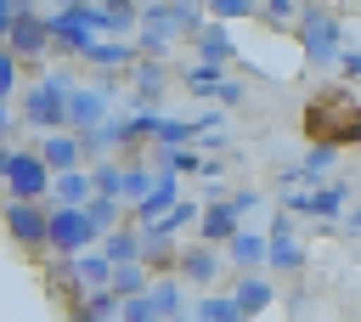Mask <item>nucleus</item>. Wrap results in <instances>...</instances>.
Wrapping results in <instances>:
<instances>
[{
  "mask_svg": "<svg viewBox=\"0 0 361 322\" xmlns=\"http://www.w3.org/2000/svg\"><path fill=\"white\" fill-rule=\"evenodd\" d=\"M220 271H226L220 249H203V243H180V254H175V282H192V288H214V282H220Z\"/></svg>",
  "mask_w": 361,
  "mask_h": 322,
  "instance_id": "11",
  "label": "nucleus"
},
{
  "mask_svg": "<svg viewBox=\"0 0 361 322\" xmlns=\"http://www.w3.org/2000/svg\"><path fill=\"white\" fill-rule=\"evenodd\" d=\"M68 90H73V79L68 73H39L34 85H23L17 96V119L28 124V130H39V136H56V130H68Z\"/></svg>",
  "mask_w": 361,
  "mask_h": 322,
  "instance_id": "1",
  "label": "nucleus"
},
{
  "mask_svg": "<svg viewBox=\"0 0 361 322\" xmlns=\"http://www.w3.org/2000/svg\"><path fill=\"white\" fill-rule=\"evenodd\" d=\"M186 45H192V62H197V68H231V56H237L231 34H226V28H214V23H209V28H197Z\"/></svg>",
  "mask_w": 361,
  "mask_h": 322,
  "instance_id": "15",
  "label": "nucleus"
},
{
  "mask_svg": "<svg viewBox=\"0 0 361 322\" xmlns=\"http://www.w3.org/2000/svg\"><path fill=\"white\" fill-rule=\"evenodd\" d=\"M45 209H51V203H45ZM45 249H51L56 260H73V254L96 249V232H90L85 209H51V220H45Z\"/></svg>",
  "mask_w": 361,
  "mask_h": 322,
  "instance_id": "8",
  "label": "nucleus"
},
{
  "mask_svg": "<svg viewBox=\"0 0 361 322\" xmlns=\"http://www.w3.org/2000/svg\"><path fill=\"white\" fill-rule=\"evenodd\" d=\"M68 282H73V294H102L113 282V266L102 260V249H85L68 260Z\"/></svg>",
  "mask_w": 361,
  "mask_h": 322,
  "instance_id": "16",
  "label": "nucleus"
},
{
  "mask_svg": "<svg viewBox=\"0 0 361 322\" xmlns=\"http://www.w3.org/2000/svg\"><path fill=\"white\" fill-rule=\"evenodd\" d=\"M203 17H214V28H220V23L254 17V0H214V6H203Z\"/></svg>",
  "mask_w": 361,
  "mask_h": 322,
  "instance_id": "35",
  "label": "nucleus"
},
{
  "mask_svg": "<svg viewBox=\"0 0 361 322\" xmlns=\"http://www.w3.org/2000/svg\"><path fill=\"white\" fill-rule=\"evenodd\" d=\"M288 209L293 215H316V220H333L344 209V186H316V192H288Z\"/></svg>",
  "mask_w": 361,
  "mask_h": 322,
  "instance_id": "21",
  "label": "nucleus"
},
{
  "mask_svg": "<svg viewBox=\"0 0 361 322\" xmlns=\"http://www.w3.org/2000/svg\"><path fill=\"white\" fill-rule=\"evenodd\" d=\"M6 28H11V6L0 0V40H6Z\"/></svg>",
  "mask_w": 361,
  "mask_h": 322,
  "instance_id": "42",
  "label": "nucleus"
},
{
  "mask_svg": "<svg viewBox=\"0 0 361 322\" xmlns=\"http://www.w3.org/2000/svg\"><path fill=\"white\" fill-rule=\"evenodd\" d=\"M85 175H90V198H107L124 209V158H96L85 164Z\"/></svg>",
  "mask_w": 361,
  "mask_h": 322,
  "instance_id": "19",
  "label": "nucleus"
},
{
  "mask_svg": "<svg viewBox=\"0 0 361 322\" xmlns=\"http://www.w3.org/2000/svg\"><path fill=\"white\" fill-rule=\"evenodd\" d=\"M11 124H17V113H11V107H0V147H11Z\"/></svg>",
  "mask_w": 361,
  "mask_h": 322,
  "instance_id": "41",
  "label": "nucleus"
},
{
  "mask_svg": "<svg viewBox=\"0 0 361 322\" xmlns=\"http://www.w3.org/2000/svg\"><path fill=\"white\" fill-rule=\"evenodd\" d=\"M118 322H158V316H152L147 294H135V299H118Z\"/></svg>",
  "mask_w": 361,
  "mask_h": 322,
  "instance_id": "38",
  "label": "nucleus"
},
{
  "mask_svg": "<svg viewBox=\"0 0 361 322\" xmlns=\"http://www.w3.org/2000/svg\"><path fill=\"white\" fill-rule=\"evenodd\" d=\"M254 17H265L271 28H282V23H299V6H288V0H265V6H254Z\"/></svg>",
  "mask_w": 361,
  "mask_h": 322,
  "instance_id": "37",
  "label": "nucleus"
},
{
  "mask_svg": "<svg viewBox=\"0 0 361 322\" xmlns=\"http://www.w3.org/2000/svg\"><path fill=\"white\" fill-rule=\"evenodd\" d=\"M305 130H310V141H322V147H338V141H355L361 136V102H355V90H322L316 102H310V113H305Z\"/></svg>",
  "mask_w": 361,
  "mask_h": 322,
  "instance_id": "2",
  "label": "nucleus"
},
{
  "mask_svg": "<svg viewBox=\"0 0 361 322\" xmlns=\"http://www.w3.org/2000/svg\"><path fill=\"white\" fill-rule=\"evenodd\" d=\"M220 102H226V107H237V102H243V85H237L231 73H226V85H220Z\"/></svg>",
  "mask_w": 361,
  "mask_h": 322,
  "instance_id": "40",
  "label": "nucleus"
},
{
  "mask_svg": "<svg viewBox=\"0 0 361 322\" xmlns=\"http://www.w3.org/2000/svg\"><path fill=\"white\" fill-rule=\"evenodd\" d=\"M338 68H344V79H361V51H338Z\"/></svg>",
  "mask_w": 361,
  "mask_h": 322,
  "instance_id": "39",
  "label": "nucleus"
},
{
  "mask_svg": "<svg viewBox=\"0 0 361 322\" xmlns=\"http://www.w3.org/2000/svg\"><path fill=\"white\" fill-rule=\"evenodd\" d=\"M192 141H197V119H164V113H158L147 147H192Z\"/></svg>",
  "mask_w": 361,
  "mask_h": 322,
  "instance_id": "25",
  "label": "nucleus"
},
{
  "mask_svg": "<svg viewBox=\"0 0 361 322\" xmlns=\"http://www.w3.org/2000/svg\"><path fill=\"white\" fill-rule=\"evenodd\" d=\"M197 322H243V316H237L231 294H203V305H197Z\"/></svg>",
  "mask_w": 361,
  "mask_h": 322,
  "instance_id": "34",
  "label": "nucleus"
},
{
  "mask_svg": "<svg viewBox=\"0 0 361 322\" xmlns=\"http://www.w3.org/2000/svg\"><path fill=\"white\" fill-rule=\"evenodd\" d=\"M34 158L45 164V175L85 169V147H79V136H68V130H56V136H39V141H34Z\"/></svg>",
  "mask_w": 361,
  "mask_h": 322,
  "instance_id": "12",
  "label": "nucleus"
},
{
  "mask_svg": "<svg viewBox=\"0 0 361 322\" xmlns=\"http://www.w3.org/2000/svg\"><path fill=\"white\" fill-rule=\"evenodd\" d=\"M51 209H85L90 203V175L85 169H68V175H51V192H45Z\"/></svg>",
  "mask_w": 361,
  "mask_h": 322,
  "instance_id": "20",
  "label": "nucleus"
},
{
  "mask_svg": "<svg viewBox=\"0 0 361 322\" xmlns=\"http://www.w3.org/2000/svg\"><path fill=\"white\" fill-rule=\"evenodd\" d=\"M113 85L118 79H90V85H73L68 90V136H90L96 124H107V102H113Z\"/></svg>",
  "mask_w": 361,
  "mask_h": 322,
  "instance_id": "6",
  "label": "nucleus"
},
{
  "mask_svg": "<svg viewBox=\"0 0 361 322\" xmlns=\"http://www.w3.org/2000/svg\"><path fill=\"white\" fill-rule=\"evenodd\" d=\"M333 164H338V147H322V141H310V147H305V158H299V181H322Z\"/></svg>",
  "mask_w": 361,
  "mask_h": 322,
  "instance_id": "29",
  "label": "nucleus"
},
{
  "mask_svg": "<svg viewBox=\"0 0 361 322\" xmlns=\"http://www.w3.org/2000/svg\"><path fill=\"white\" fill-rule=\"evenodd\" d=\"M0 192H6L11 203H45V192H51V175H45V164L34 158V147H11Z\"/></svg>",
  "mask_w": 361,
  "mask_h": 322,
  "instance_id": "5",
  "label": "nucleus"
},
{
  "mask_svg": "<svg viewBox=\"0 0 361 322\" xmlns=\"http://www.w3.org/2000/svg\"><path fill=\"white\" fill-rule=\"evenodd\" d=\"M141 23V6H96V34L113 28V34H130Z\"/></svg>",
  "mask_w": 361,
  "mask_h": 322,
  "instance_id": "31",
  "label": "nucleus"
},
{
  "mask_svg": "<svg viewBox=\"0 0 361 322\" xmlns=\"http://www.w3.org/2000/svg\"><path fill=\"white\" fill-rule=\"evenodd\" d=\"M45 220H51V209L45 203H0V226H6V237L17 243V249H28V254H45Z\"/></svg>",
  "mask_w": 361,
  "mask_h": 322,
  "instance_id": "9",
  "label": "nucleus"
},
{
  "mask_svg": "<svg viewBox=\"0 0 361 322\" xmlns=\"http://www.w3.org/2000/svg\"><path fill=\"white\" fill-rule=\"evenodd\" d=\"M147 282H152V277H147L141 266H113V282H107V288H113V299H135V294H147Z\"/></svg>",
  "mask_w": 361,
  "mask_h": 322,
  "instance_id": "32",
  "label": "nucleus"
},
{
  "mask_svg": "<svg viewBox=\"0 0 361 322\" xmlns=\"http://www.w3.org/2000/svg\"><path fill=\"white\" fill-rule=\"evenodd\" d=\"M79 56H85V62H90V68H96L102 79H113L118 68H130V62H135V51H130V40H90V45L79 51Z\"/></svg>",
  "mask_w": 361,
  "mask_h": 322,
  "instance_id": "18",
  "label": "nucleus"
},
{
  "mask_svg": "<svg viewBox=\"0 0 361 322\" xmlns=\"http://www.w3.org/2000/svg\"><path fill=\"white\" fill-rule=\"evenodd\" d=\"M152 175H158V169H147L141 158H124V215H130V209H135V203L147 198V186H152Z\"/></svg>",
  "mask_w": 361,
  "mask_h": 322,
  "instance_id": "27",
  "label": "nucleus"
},
{
  "mask_svg": "<svg viewBox=\"0 0 361 322\" xmlns=\"http://www.w3.org/2000/svg\"><path fill=\"white\" fill-rule=\"evenodd\" d=\"M152 153H158V169L175 175V181L180 175H203V153L197 147H152Z\"/></svg>",
  "mask_w": 361,
  "mask_h": 322,
  "instance_id": "26",
  "label": "nucleus"
},
{
  "mask_svg": "<svg viewBox=\"0 0 361 322\" xmlns=\"http://www.w3.org/2000/svg\"><path fill=\"white\" fill-rule=\"evenodd\" d=\"M299 45H305V62L310 68H338V17L322 11V6H299Z\"/></svg>",
  "mask_w": 361,
  "mask_h": 322,
  "instance_id": "4",
  "label": "nucleus"
},
{
  "mask_svg": "<svg viewBox=\"0 0 361 322\" xmlns=\"http://www.w3.org/2000/svg\"><path fill=\"white\" fill-rule=\"evenodd\" d=\"M147 305H152V316H158V322H180L186 294H180V282H175V277H152V282H147Z\"/></svg>",
  "mask_w": 361,
  "mask_h": 322,
  "instance_id": "23",
  "label": "nucleus"
},
{
  "mask_svg": "<svg viewBox=\"0 0 361 322\" xmlns=\"http://www.w3.org/2000/svg\"><path fill=\"white\" fill-rule=\"evenodd\" d=\"M220 260L231 266V277H265V232L237 226V232H231V243L220 249Z\"/></svg>",
  "mask_w": 361,
  "mask_h": 322,
  "instance_id": "10",
  "label": "nucleus"
},
{
  "mask_svg": "<svg viewBox=\"0 0 361 322\" xmlns=\"http://www.w3.org/2000/svg\"><path fill=\"white\" fill-rule=\"evenodd\" d=\"M23 90V68L6 56V45H0V107H11V96Z\"/></svg>",
  "mask_w": 361,
  "mask_h": 322,
  "instance_id": "36",
  "label": "nucleus"
},
{
  "mask_svg": "<svg viewBox=\"0 0 361 322\" xmlns=\"http://www.w3.org/2000/svg\"><path fill=\"white\" fill-rule=\"evenodd\" d=\"M197 215H203V203H197V198H180V203H175V209H169L164 220H152V226H164V232H169V237L180 243V237H186V232L197 226Z\"/></svg>",
  "mask_w": 361,
  "mask_h": 322,
  "instance_id": "28",
  "label": "nucleus"
},
{
  "mask_svg": "<svg viewBox=\"0 0 361 322\" xmlns=\"http://www.w3.org/2000/svg\"><path fill=\"white\" fill-rule=\"evenodd\" d=\"M45 11L51 6H11V28H6V56L23 68V62H34V56H45L51 51V28H45Z\"/></svg>",
  "mask_w": 361,
  "mask_h": 322,
  "instance_id": "3",
  "label": "nucleus"
},
{
  "mask_svg": "<svg viewBox=\"0 0 361 322\" xmlns=\"http://www.w3.org/2000/svg\"><path fill=\"white\" fill-rule=\"evenodd\" d=\"M45 28H51V51L79 56L96 40V6H56V11H45Z\"/></svg>",
  "mask_w": 361,
  "mask_h": 322,
  "instance_id": "7",
  "label": "nucleus"
},
{
  "mask_svg": "<svg viewBox=\"0 0 361 322\" xmlns=\"http://www.w3.org/2000/svg\"><path fill=\"white\" fill-rule=\"evenodd\" d=\"M237 226H243V220H237V209H231L226 198H214V203H203V215H197V226H192V232H197L192 243H203V249H226Z\"/></svg>",
  "mask_w": 361,
  "mask_h": 322,
  "instance_id": "13",
  "label": "nucleus"
},
{
  "mask_svg": "<svg viewBox=\"0 0 361 322\" xmlns=\"http://www.w3.org/2000/svg\"><path fill=\"white\" fill-rule=\"evenodd\" d=\"M220 85H226V68H186V90L192 96H220Z\"/></svg>",
  "mask_w": 361,
  "mask_h": 322,
  "instance_id": "33",
  "label": "nucleus"
},
{
  "mask_svg": "<svg viewBox=\"0 0 361 322\" xmlns=\"http://www.w3.org/2000/svg\"><path fill=\"white\" fill-rule=\"evenodd\" d=\"M350 226H355V232H361V209H350Z\"/></svg>",
  "mask_w": 361,
  "mask_h": 322,
  "instance_id": "44",
  "label": "nucleus"
},
{
  "mask_svg": "<svg viewBox=\"0 0 361 322\" xmlns=\"http://www.w3.org/2000/svg\"><path fill=\"white\" fill-rule=\"evenodd\" d=\"M85 220H90V232H96V243H102L113 226H124V209L107 203V198H90V203H85Z\"/></svg>",
  "mask_w": 361,
  "mask_h": 322,
  "instance_id": "30",
  "label": "nucleus"
},
{
  "mask_svg": "<svg viewBox=\"0 0 361 322\" xmlns=\"http://www.w3.org/2000/svg\"><path fill=\"white\" fill-rule=\"evenodd\" d=\"M6 158H11V147H0V181H6Z\"/></svg>",
  "mask_w": 361,
  "mask_h": 322,
  "instance_id": "43",
  "label": "nucleus"
},
{
  "mask_svg": "<svg viewBox=\"0 0 361 322\" xmlns=\"http://www.w3.org/2000/svg\"><path fill=\"white\" fill-rule=\"evenodd\" d=\"M271 299H276L271 277H231V305H237L243 322H254L259 311H271Z\"/></svg>",
  "mask_w": 361,
  "mask_h": 322,
  "instance_id": "17",
  "label": "nucleus"
},
{
  "mask_svg": "<svg viewBox=\"0 0 361 322\" xmlns=\"http://www.w3.org/2000/svg\"><path fill=\"white\" fill-rule=\"evenodd\" d=\"M124 73H130V102H135V113H152V107H158V96L169 90L164 62H130Z\"/></svg>",
  "mask_w": 361,
  "mask_h": 322,
  "instance_id": "14",
  "label": "nucleus"
},
{
  "mask_svg": "<svg viewBox=\"0 0 361 322\" xmlns=\"http://www.w3.org/2000/svg\"><path fill=\"white\" fill-rule=\"evenodd\" d=\"M96 249H102V260H107V266H135L141 237H135V226H113V232H107Z\"/></svg>",
  "mask_w": 361,
  "mask_h": 322,
  "instance_id": "24",
  "label": "nucleus"
},
{
  "mask_svg": "<svg viewBox=\"0 0 361 322\" xmlns=\"http://www.w3.org/2000/svg\"><path fill=\"white\" fill-rule=\"evenodd\" d=\"M265 271H276V277L305 271V243L299 237H265Z\"/></svg>",
  "mask_w": 361,
  "mask_h": 322,
  "instance_id": "22",
  "label": "nucleus"
}]
</instances>
